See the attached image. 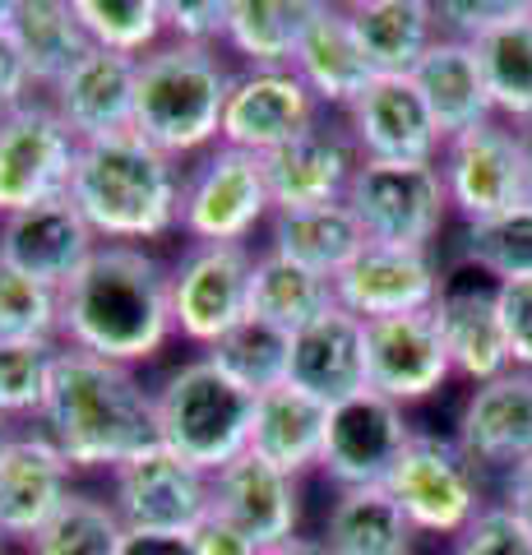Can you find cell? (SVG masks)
<instances>
[{"mask_svg": "<svg viewBox=\"0 0 532 555\" xmlns=\"http://www.w3.org/2000/svg\"><path fill=\"white\" fill-rule=\"evenodd\" d=\"M171 334V273L140 246H98L61 287V338L75 352L134 366L158 357Z\"/></svg>", "mask_w": 532, "mask_h": 555, "instance_id": "1", "label": "cell"}, {"mask_svg": "<svg viewBox=\"0 0 532 555\" xmlns=\"http://www.w3.org/2000/svg\"><path fill=\"white\" fill-rule=\"evenodd\" d=\"M42 430L56 440L70 467L116 473L148 444H158V412L130 366L61 347L42 403Z\"/></svg>", "mask_w": 532, "mask_h": 555, "instance_id": "2", "label": "cell"}, {"mask_svg": "<svg viewBox=\"0 0 532 555\" xmlns=\"http://www.w3.org/2000/svg\"><path fill=\"white\" fill-rule=\"evenodd\" d=\"M181 185L177 158L126 130L79 144L70 199L102 246H134L181 228Z\"/></svg>", "mask_w": 532, "mask_h": 555, "instance_id": "3", "label": "cell"}, {"mask_svg": "<svg viewBox=\"0 0 532 555\" xmlns=\"http://www.w3.org/2000/svg\"><path fill=\"white\" fill-rule=\"evenodd\" d=\"M232 83L236 79L222 69L213 47L167 42L148 51L134 83V134H144L167 158L218 144Z\"/></svg>", "mask_w": 532, "mask_h": 555, "instance_id": "4", "label": "cell"}, {"mask_svg": "<svg viewBox=\"0 0 532 555\" xmlns=\"http://www.w3.org/2000/svg\"><path fill=\"white\" fill-rule=\"evenodd\" d=\"M255 398L260 393L236 385L209 357L185 361V366L171 371L167 385L153 393L158 444L213 477L218 467H228L232 459H242L250 449Z\"/></svg>", "mask_w": 532, "mask_h": 555, "instance_id": "5", "label": "cell"}, {"mask_svg": "<svg viewBox=\"0 0 532 555\" xmlns=\"http://www.w3.org/2000/svg\"><path fill=\"white\" fill-rule=\"evenodd\" d=\"M348 204L366 241L431 250L450 214V190L440 163H362L348 185Z\"/></svg>", "mask_w": 532, "mask_h": 555, "instance_id": "6", "label": "cell"}, {"mask_svg": "<svg viewBox=\"0 0 532 555\" xmlns=\"http://www.w3.org/2000/svg\"><path fill=\"white\" fill-rule=\"evenodd\" d=\"M273 208L264 158L213 144L181 185V232L195 246H242Z\"/></svg>", "mask_w": 532, "mask_h": 555, "instance_id": "7", "label": "cell"}, {"mask_svg": "<svg viewBox=\"0 0 532 555\" xmlns=\"http://www.w3.org/2000/svg\"><path fill=\"white\" fill-rule=\"evenodd\" d=\"M389 495L403 505L407 524L431 537H458L486 509L482 481L458 440H444L436 430H412L403 459L389 473Z\"/></svg>", "mask_w": 532, "mask_h": 555, "instance_id": "8", "label": "cell"}, {"mask_svg": "<svg viewBox=\"0 0 532 555\" xmlns=\"http://www.w3.org/2000/svg\"><path fill=\"white\" fill-rule=\"evenodd\" d=\"M79 139L51 102H28L0 120V218L70 195Z\"/></svg>", "mask_w": 532, "mask_h": 555, "instance_id": "9", "label": "cell"}, {"mask_svg": "<svg viewBox=\"0 0 532 555\" xmlns=\"http://www.w3.org/2000/svg\"><path fill=\"white\" fill-rule=\"evenodd\" d=\"M112 509L130 532H185L191 537L213 509V477L195 463L148 444L112 473Z\"/></svg>", "mask_w": 532, "mask_h": 555, "instance_id": "10", "label": "cell"}, {"mask_svg": "<svg viewBox=\"0 0 532 555\" xmlns=\"http://www.w3.org/2000/svg\"><path fill=\"white\" fill-rule=\"evenodd\" d=\"M440 177H444V190H450V208H458L468 228L523 208L528 177H523L519 126L486 120V126L450 139L440 153Z\"/></svg>", "mask_w": 532, "mask_h": 555, "instance_id": "11", "label": "cell"}, {"mask_svg": "<svg viewBox=\"0 0 532 555\" xmlns=\"http://www.w3.org/2000/svg\"><path fill=\"white\" fill-rule=\"evenodd\" d=\"M250 269L246 246H195L171 269V320L177 334L199 347L228 338L250 315Z\"/></svg>", "mask_w": 532, "mask_h": 555, "instance_id": "12", "label": "cell"}, {"mask_svg": "<svg viewBox=\"0 0 532 555\" xmlns=\"http://www.w3.org/2000/svg\"><path fill=\"white\" fill-rule=\"evenodd\" d=\"M412 440V426L393 398L362 389L348 403L329 408V430H324L320 467L329 473L342 491L352 486H385L393 463L403 459Z\"/></svg>", "mask_w": 532, "mask_h": 555, "instance_id": "13", "label": "cell"}, {"mask_svg": "<svg viewBox=\"0 0 532 555\" xmlns=\"http://www.w3.org/2000/svg\"><path fill=\"white\" fill-rule=\"evenodd\" d=\"M348 134L362 163H436L444 134L412 75H380L348 107Z\"/></svg>", "mask_w": 532, "mask_h": 555, "instance_id": "14", "label": "cell"}, {"mask_svg": "<svg viewBox=\"0 0 532 555\" xmlns=\"http://www.w3.org/2000/svg\"><path fill=\"white\" fill-rule=\"evenodd\" d=\"M440 269L431 250H403L366 241L362 255L334 278V297L356 320H389V315H417L436 310L440 301Z\"/></svg>", "mask_w": 532, "mask_h": 555, "instance_id": "15", "label": "cell"}, {"mask_svg": "<svg viewBox=\"0 0 532 555\" xmlns=\"http://www.w3.org/2000/svg\"><path fill=\"white\" fill-rule=\"evenodd\" d=\"M458 449L477 473H519L532 463V371H505L477 385L458 412Z\"/></svg>", "mask_w": 532, "mask_h": 555, "instance_id": "16", "label": "cell"}, {"mask_svg": "<svg viewBox=\"0 0 532 555\" xmlns=\"http://www.w3.org/2000/svg\"><path fill=\"white\" fill-rule=\"evenodd\" d=\"M450 375H454V361L444 352L436 310L366 320V379L375 393H385L403 408L444 389Z\"/></svg>", "mask_w": 532, "mask_h": 555, "instance_id": "17", "label": "cell"}, {"mask_svg": "<svg viewBox=\"0 0 532 555\" xmlns=\"http://www.w3.org/2000/svg\"><path fill=\"white\" fill-rule=\"evenodd\" d=\"M315 93L297 79V69H250L232 83L228 112H222L218 144L246 149L255 158H269L291 144L306 126H315Z\"/></svg>", "mask_w": 532, "mask_h": 555, "instance_id": "18", "label": "cell"}, {"mask_svg": "<svg viewBox=\"0 0 532 555\" xmlns=\"http://www.w3.org/2000/svg\"><path fill=\"white\" fill-rule=\"evenodd\" d=\"M356 167H362V153H356L348 130L329 126V120L306 126L291 144H283L278 153L264 158L273 214H297V208L348 199Z\"/></svg>", "mask_w": 532, "mask_h": 555, "instance_id": "19", "label": "cell"}, {"mask_svg": "<svg viewBox=\"0 0 532 555\" xmlns=\"http://www.w3.org/2000/svg\"><path fill=\"white\" fill-rule=\"evenodd\" d=\"M98 246H102L98 232L83 222L70 195L0 218V264L38 278V283L56 292L89 264V255Z\"/></svg>", "mask_w": 532, "mask_h": 555, "instance_id": "20", "label": "cell"}, {"mask_svg": "<svg viewBox=\"0 0 532 555\" xmlns=\"http://www.w3.org/2000/svg\"><path fill=\"white\" fill-rule=\"evenodd\" d=\"M134 83H140V61L93 47L51 89V107H56V116L70 126L79 144H93V139L134 130Z\"/></svg>", "mask_w": 532, "mask_h": 555, "instance_id": "21", "label": "cell"}, {"mask_svg": "<svg viewBox=\"0 0 532 555\" xmlns=\"http://www.w3.org/2000/svg\"><path fill=\"white\" fill-rule=\"evenodd\" d=\"M287 385L306 389L320 398L324 408L348 403L352 393L371 389L366 379V320H356L352 310H324L320 320L291 334V366Z\"/></svg>", "mask_w": 532, "mask_h": 555, "instance_id": "22", "label": "cell"}, {"mask_svg": "<svg viewBox=\"0 0 532 555\" xmlns=\"http://www.w3.org/2000/svg\"><path fill=\"white\" fill-rule=\"evenodd\" d=\"M70 500V459L47 430L14 436L0 459V532L33 542Z\"/></svg>", "mask_w": 532, "mask_h": 555, "instance_id": "23", "label": "cell"}, {"mask_svg": "<svg viewBox=\"0 0 532 555\" xmlns=\"http://www.w3.org/2000/svg\"><path fill=\"white\" fill-rule=\"evenodd\" d=\"M213 514L236 524L255 546H278L287 537H297L301 518V491L297 477H287L283 467L255 459L250 449L242 459L213 473Z\"/></svg>", "mask_w": 532, "mask_h": 555, "instance_id": "24", "label": "cell"}, {"mask_svg": "<svg viewBox=\"0 0 532 555\" xmlns=\"http://www.w3.org/2000/svg\"><path fill=\"white\" fill-rule=\"evenodd\" d=\"M291 69H297V79L315 93V102L342 107V112L380 79L375 65L366 61V47L356 38L348 5H329V0L315 5V20L306 28L297 56H291Z\"/></svg>", "mask_w": 532, "mask_h": 555, "instance_id": "25", "label": "cell"}, {"mask_svg": "<svg viewBox=\"0 0 532 555\" xmlns=\"http://www.w3.org/2000/svg\"><path fill=\"white\" fill-rule=\"evenodd\" d=\"M436 324H440L444 352L454 361V375L472 379V385H486V379L514 371L495 287H486V283L444 287L436 301Z\"/></svg>", "mask_w": 532, "mask_h": 555, "instance_id": "26", "label": "cell"}, {"mask_svg": "<svg viewBox=\"0 0 532 555\" xmlns=\"http://www.w3.org/2000/svg\"><path fill=\"white\" fill-rule=\"evenodd\" d=\"M412 83H417V93L426 98V107H431L444 144L495 120L491 89H486V75H482V61H477L472 42L436 38V47L412 69Z\"/></svg>", "mask_w": 532, "mask_h": 555, "instance_id": "27", "label": "cell"}, {"mask_svg": "<svg viewBox=\"0 0 532 555\" xmlns=\"http://www.w3.org/2000/svg\"><path fill=\"white\" fill-rule=\"evenodd\" d=\"M324 430H329V408L297 385L264 389L255 398V422H250V454L287 477H301L306 467H320L324 454Z\"/></svg>", "mask_w": 532, "mask_h": 555, "instance_id": "28", "label": "cell"}, {"mask_svg": "<svg viewBox=\"0 0 532 555\" xmlns=\"http://www.w3.org/2000/svg\"><path fill=\"white\" fill-rule=\"evenodd\" d=\"M348 14L375 75H412L440 33L431 0H356Z\"/></svg>", "mask_w": 532, "mask_h": 555, "instance_id": "29", "label": "cell"}, {"mask_svg": "<svg viewBox=\"0 0 532 555\" xmlns=\"http://www.w3.org/2000/svg\"><path fill=\"white\" fill-rule=\"evenodd\" d=\"M362 246H366V232L348 199L320 204V208H297V214H273V246L269 250L287 255L291 264H301L311 273L338 278L362 255Z\"/></svg>", "mask_w": 532, "mask_h": 555, "instance_id": "30", "label": "cell"}, {"mask_svg": "<svg viewBox=\"0 0 532 555\" xmlns=\"http://www.w3.org/2000/svg\"><path fill=\"white\" fill-rule=\"evenodd\" d=\"M412 537H417V528L407 524V514L389 495V486L338 491L329 524H324L329 555H412Z\"/></svg>", "mask_w": 532, "mask_h": 555, "instance_id": "31", "label": "cell"}, {"mask_svg": "<svg viewBox=\"0 0 532 555\" xmlns=\"http://www.w3.org/2000/svg\"><path fill=\"white\" fill-rule=\"evenodd\" d=\"M334 306H338L334 278L291 264L278 250L255 255V269H250V315L255 320L283 328V334H297V328L320 320Z\"/></svg>", "mask_w": 532, "mask_h": 555, "instance_id": "32", "label": "cell"}, {"mask_svg": "<svg viewBox=\"0 0 532 555\" xmlns=\"http://www.w3.org/2000/svg\"><path fill=\"white\" fill-rule=\"evenodd\" d=\"M320 0H232L228 47L255 69H291Z\"/></svg>", "mask_w": 532, "mask_h": 555, "instance_id": "33", "label": "cell"}, {"mask_svg": "<svg viewBox=\"0 0 532 555\" xmlns=\"http://www.w3.org/2000/svg\"><path fill=\"white\" fill-rule=\"evenodd\" d=\"M14 38H20L24 56H28L33 83L47 93L93 51L89 33H83L79 14H75V0H20Z\"/></svg>", "mask_w": 532, "mask_h": 555, "instance_id": "34", "label": "cell"}, {"mask_svg": "<svg viewBox=\"0 0 532 555\" xmlns=\"http://www.w3.org/2000/svg\"><path fill=\"white\" fill-rule=\"evenodd\" d=\"M472 47H477V61H482L495 116H509V126L519 130L532 126V10L523 20L486 33Z\"/></svg>", "mask_w": 532, "mask_h": 555, "instance_id": "35", "label": "cell"}, {"mask_svg": "<svg viewBox=\"0 0 532 555\" xmlns=\"http://www.w3.org/2000/svg\"><path fill=\"white\" fill-rule=\"evenodd\" d=\"M204 357H209L213 366L228 371L236 385H246L250 393H264V389L287 385L291 334H283V328L246 315L228 338H218L213 347H204Z\"/></svg>", "mask_w": 532, "mask_h": 555, "instance_id": "36", "label": "cell"}, {"mask_svg": "<svg viewBox=\"0 0 532 555\" xmlns=\"http://www.w3.org/2000/svg\"><path fill=\"white\" fill-rule=\"evenodd\" d=\"M126 524L107 500L75 495L51 514V524L28 542V555H121Z\"/></svg>", "mask_w": 532, "mask_h": 555, "instance_id": "37", "label": "cell"}, {"mask_svg": "<svg viewBox=\"0 0 532 555\" xmlns=\"http://www.w3.org/2000/svg\"><path fill=\"white\" fill-rule=\"evenodd\" d=\"M75 14L89 42L102 51L144 61L163 38V0H75Z\"/></svg>", "mask_w": 532, "mask_h": 555, "instance_id": "38", "label": "cell"}, {"mask_svg": "<svg viewBox=\"0 0 532 555\" xmlns=\"http://www.w3.org/2000/svg\"><path fill=\"white\" fill-rule=\"evenodd\" d=\"M463 259L491 273L495 283L509 278H532V204L514 208V214L472 222L468 241H463Z\"/></svg>", "mask_w": 532, "mask_h": 555, "instance_id": "39", "label": "cell"}, {"mask_svg": "<svg viewBox=\"0 0 532 555\" xmlns=\"http://www.w3.org/2000/svg\"><path fill=\"white\" fill-rule=\"evenodd\" d=\"M56 357H61L56 343L0 338V412L5 416H42Z\"/></svg>", "mask_w": 532, "mask_h": 555, "instance_id": "40", "label": "cell"}, {"mask_svg": "<svg viewBox=\"0 0 532 555\" xmlns=\"http://www.w3.org/2000/svg\"><path fill=\"white\" fill-rule=\"evenodd\" d=\"M56 334H61V292L0 264V338L56 343Z\"/></svg>", "mask_w": 532, "mask_h": 555, "instance_id": "41", "label": "cell"}, {"mask_svg": "<svg viewBox=\"0 0 532 555\" xmlns=\"http://www.w3.org/2000/svg\"><path fill=\"white\" fill-rule=\"evenodd\" d=\"M532 0H436V28L440 38L458 42H482L486 33L523 20Z\"/></svg>", "mask_w": 532, "mask_h": 555, "instance_id": "42", "label": "cell"}, {"mask_svg": "<svg viewBox=\"0 0 532 555\" xmlns=\"http://www.w3.org/2000/svg\"><path fill=\"white\" fill-rule=\"evenodd\" d=\"M450 555H532V532L514 518L509 505H486L454 537Z\"/></svg>", "mask_w": 532, "mask_h": 555, "instance_id": "43", "label": "cell"}, {"mask_svg": "<svg viewBox=\"0 0 532 555\" xmlns=\"http://www.w3.org/2000/svg\"><path fill=\"white\" fill-rule=\"evenodd\" d=\"M228 5L232 0H163V24L185 47L228 42Z\"/></svg>", "mask_w": 532, "mask_h": 555, "instance_id": "44", "label": "cell"}, {"mask_svg": "<svg viewBox=\"0 0 532 555\" xmlns=\"http://www.w3.org/2000/svg\"><path fill=\"white\" fill-rule=\"evenodd\" d=\"M495 301H501V324H505L514 371H532V278L495 283Z\"/></svg>", "mask_w": 532, "mask_h": 555, "instance_id": "45", "label": "cell"}, {"mask_svg": "<svg viewBox=\"0 0 532 555\" xmlns=\"http://www.w3.org/2000/svg\"><path fill=\"white\" fill-rule=\"evenodd\" d=\"M33 89H38V83H33V69H28L20 38H14V28H0V116L28 107Z\"/></svg>", "mask_w": 532, "mask_h": 555, "instance_id": "46", "label": "cell"}, {"mask_svg": "<svg viewBox=\"0 0 532 555\" xmlns=\"http://www.w3.org/2000/svg\"><path fill=\"white\" fill-rule=\"evenodd\" d=\"M191 551H195V555H260V546H255L242 528L228 524V518L213 514V509H209V518H204V524L191 532Z\"/></svg>", "mask_w": 532, "mask_h": 555, "instance_id": "47", "label": "cell"}, {"mask_svg": "<svg viewBox=\"0 0 532 555\" xmlns=\"http://www.w3.org/2000/svg\"><path fill=\"white\" fill-rule=\"evenodd\" d=\"M121 555H195V551L185 532H130L126 528Z\"/></svg>", "mask_w": 532, "mask_h": 555, "instance_id": "48", "label": "cell"}, {"mask_svg": "<svg viewBox=\"0 0 532 555\" xmlns=\"http://www.w3.org/2000/svg\"><path fill=\"white\" fill-rule=\"evenodd\" d=\"M505 505L514 509V518L532 532V463H523L519 473L505 477Z\"/></svg>", "mask_w": 532, "mask_h": 555, "instance_id": "49", "label": "cell"}, {"mask_svg": "<svg viewBox=\"0 0 532 555\" xmlns=\"http://www.w3.org/2000/svg\"><path fill=\"white\" fill-rule=\"evenodd\" d=\"M260 555H329V546H324V537H287L278 546H264Z\"/></svg>", "mask_w": 532, "mask_h": 555, "instance_id": "50", "label": "cell"}, {"mask_svg": "<svg viewBox=\"0 0 532 555\" xmlns=\"http://www.w3.org/2000/svg\"><path fill=\"white\" fill-rule=\"evenodd\" d=\"M519 139H523V177H528V204H532V126H523Z\"/></svg>", "mask_w": 532, "mask_h": 555, "instance_id": "51", "label": "cell"}, {"mask_svg": "<svg viewBox=\"0 0 532 555\" xmlns=\"http://www.w3.org/2000/svg\"><path fill=\"white\" fill-rule=\"evenodd\" d=\"M14 14H20V0H0V28H14Z\"/></svg>", "mask_w": 532, "mask_h": 555, "instance_id": "52", "label": "cell"}, {"mask_svg": "<svg viewBox=\"0 0 532 555\" xmlns=\"http://www.w3.org/2000/svg\"><path fill=\"white\" fill-rule=\"evenodd\" d=\"M10 440H14V430H10V416L0 412V459H5V449H10Z\"/></svg>", "mask_w": 532, "mask_h": 555, "instance_id": "53", "label": "cell"}, {"mask_svg": "<svg viewBox=\"0 0 532 555\" xmlns=\"http://www.w3.org/2000/svg\"><path fill=\"white\" fill-rule=\"evenodd\" d=\"M0 542H5V532H0Z\"/></svg>", "mask_w": 532, "mask_h": 555, "instance_id": "54", "label": "cell"}, {"mask_svg": "<svg viewBox=\"0 0 532 555\" xmlns=\"http://www.w3.org/2000/svg\"><path fill=\"white\" fill-rule=\"evenodd\" d=\"M0 120H5V116H0Z\"/></svg>", "mask_w": 532, "mask_h": 555, "instance_id": "55", "label": "cell"}]
</instances>
